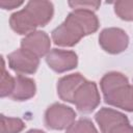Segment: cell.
Returning <instances> with one entry per match:
<instances>
[{
	"mask_svg": "<svg viewBox=\"0 0 133 133\" xmlns=\"http://www.w3.org/2000/svg\"><path fill=\"white\" fill-rule=\"evenodd\" d=\"M100 26L96 14L86 9H73L65 20L51 32L52 41L60 47H73L81 38L95 33Z\"/></svg>",
	"mask_w": 133,
	"mask_h": 133,
	"instance_id": "1",
	"label": "cell"
},
{
	"mask_svg": "<svg viewBox=\"0 0 133 133\" xmlns=\"http://www.w3.org/2000/svg\"><path fill=\"white\" fill-rule=\"evenodd\" d=\"M54 6L50 1H29L9 18L10 28L20 35H27L37 27L46 26L53 18Z\"/></svg>",
	"mask_w": 133,
	"mask_h": 133,
	"instance_id": "2",
	"label": "cell"
},
{
	"mask_svg": "<svg viewBox=\"0 0 133 133\" xmlns=\"http://www.w3.org/2000/svg\"><path fill=\"white\" fill-rule=\"evenodd\" d=\"M106 104L133 112V85L128 78L119 72H109L100 81Z\"/></svg>",
	"mask_w": 133,
	"mask_h": 133,
	"instance_id": "3",
	"label": "cell"
},
{
	"mask_svg": "<svg viewBox=\"0 0 133 133\" xmlns=\"http://www.w3.org/2000/svg\"><path fill=\"white\" fill-rule=\"evenodd\" d=\"M76 116L73 108L61 103H54L46 109L44 122L48 129L66 130L75 122Z\"/></svg>",
	"mask_w": 133,
	"mask_h": 133,
	"instance_id": "4",
	"label": "cell"
},
{
	"mask_svg": "<svg viewBox=\"0 0 133 133\" xmlns=\"http://www.w3.org/2000/svg\"><path fill=\"white\" fill-rule=\"evenodd\" d=\"M100 102L101 97L96 82L86 80L76 90L73 104L81 113H90L99 106Z\"/></svg>",
	"mask_w": 133,
	"mask_h": 133,
	"instance_id": "5",
	"label": "cell"
},
{
	"mask_svg": "<svg viewBox=\"0 0 133 133\" xmlns=\"http://www.w3.org/2000/svg\"><path fill=\"white\" fill-rule=\"evenodd\" d=\"M99 44L105 52L109 54H118L128 48L129 36L126 31L121 28L109 27L100 32Z\"/></svg>",
	"mask_w": 133,
	"mask_h": 133,
	"instance_id": "6",
	"label": "cell"
},
{
	"mask_svg": "<svg viewBox=\"0 0 133 133\" xmlns=\"http://www.w3.org/2000/svg\"><path fill=\"white\" fill-rule=\"evenodd\" d=\"M7 61L8 66L19 75L34 74L39 65V58L24 49H17L8 54Z\"/></svg>",
	"mask_w": 133,
	"mask_h": 133,
	"instance_id": "7",
	"label": "cell"
},
{
	"mask_svg": "<svg viewBox=\"0 0 133 133\" xmlns=\"http://www.w3.org/2000/svg\"><path fill=\"white\" fill-rule=\"evenodd\" d=\"M46 62L52 71L61 74L78 65V56L71 50L52 49L46 55Z\"/></svg>",
	"mask_w": 133,
	"mask_h": 133,
	"instance_id": "8",
	"label": "cell"
},
{
	"mask_svg": "<svg viewBox=\"0 0 133 133\" xmlns=\"http://www.w3.org/2000/svg\"><path fill=\"white\" fill-rule=\"evenodd\" d=\"M51 41L49 35L42 30H35L22 38L21 49H24L35 56L43 57L47 55L50 51Z\"/></svg>",
	"mask_w": 133,
	"mask_h": 133,
	"instance_id": "9",
	"label": "cell"
},
{
	"mask_svg": "<svg viewBox=\"0 0 133 133\" xmlns=\"http://www.w3.org/2000/svg\"><path fill=\"white\" fill-rule=\"evenodd\" d=\"M85 81L86 79L80 73L70 74L61 77L58 79L56 86L58 97L64 102L74 103V95L76 90Z\"/></svg>",
	"mask_w": 133,
	"mask_h": 133,
	"instance_id": "10",
	"label": "cell"
},
{
	"mask_svg": "<svg viewBox=\"0 0 133 133\" xmlns=\"http://www.w3.org/2000/svg\"><path fill=\"white\" fill-rule=\"evenodd\" d=\"M95 119L99 125L102 133H109V131L114 127L121 124L129 123V119L126 114L107 107L101 108L95 114Z\"/></svg>",
	"mask_w": 133,
	"mask_h": 133,
	"instance_id": "11",
	"label": "cell"
},
{
	"mask_svg": "<svg viewBox=\"0 0 133 133\" xmlns=\"http://www.w3.org/2000/svg\"><path fill=\"white\" fill-rule=\"evenodd\" d=\"M36 92L35 81L31 78L25 77L23 75H17L15 77V87L9 96L15 101H27L34 97Z\"/></svg>",
	"mask_w": 133,
	"mask_h": 133,
	"instance_id": "12",
	"label": "cell"
},
{
	"mask_svg": "<svg viewBox=\"0 0 133 133\" xmlns=\"http://www.w3.org/2000/svg\"><path fill=\"white\" fill-rule=\"evenodd\" d=\"M25 128L24 122L19 117H8L1 114V133H20Z\"/></svg>",
	"mask_w": 133,
	"mask_h": 133,
	"instance_id": "13",
	"label": "cell"
},
{
	"mask_svg": "<svg viewBox=\"0 0 133 133\" xmlns=\"http://www.w3.org/2000/svg\"><path fill=\"white\" fill-rule=\"evenodd\" d=\"M115 15L124 21H133V0H121L113 3Z\"/></svg>",
	"mask_w": 133,
	"mask_h": 133,
	"instance_id": "14",
	"label": "cell"
},
{
	"mask_svg": "<svg viewBox=\"0 0 133 133\" xmlns=\"http://www.w3.org/2000/svg\"><path fill=\"white\" fill-rule=\"evenodd\" d=\"M15 87V78L11 77L5 70L4 59H2V73L0 80V97L5 98L9 97Z\"/></svg>",
	"mask_w": 133,
	"mask_h": 133,
	"instance_id": "15",
	"label": "cell"
},
{
	"mask_svg": "<svg viewBox=\"0 0 133 133\" xmlns=\"http://www.w3.org/2000/svg\"><path fill=\"white\" fill-rule=\"evenodd\" d=\"M65 133H98V130L89 118H80L74 122Z\"/></svg>",
	"mask_w": 133,
	"mask_h": 133,
	"instance_id": "16",
	"label": "cell"
},
{
	"mask_svg": "<svg viewBox=\"0 0 133 133\" xmlns=\"http://www.w3.org/2000/svg\"><path fill=\"white\" fill-rule=\"evenodd\" d=\"M69 5L73 9H86L96 11L99 9L101 2L95 0H83V1H69Z\"/></svg>",
	"mask_w": 133,
	"mask_h": 133,
	"instance_id": "17",
	"label": "cell"
},
{
	"mask_svg": "<svg viewBox=\"0 0 133 133\" xmlns=\"http://www.w3.org/2000/svg\"><path fill=\"white\" fill-rule=\"evenodd\" d=\"M24 2L23 1H17V0H0V7L3 9H14L19 6H21Z\"/></svg>",
	"mask_w": 133,
	"mask_h": 133,
	"instance_id": "18",
	"label": "cell"
},
{
	"mask_svg": "<svg viewBox=\"0 0 133 133\" xmlns=\"http://www.w3.org/2000/svg\"><path fill=\"white\" fill-rule=\"evenodd\" d=\"M109 133H133V127L130 124H121L109 131Z\"/></svg>",
	"mask_w": 133,
	"mask_h": 133,
	"instance_id": "19",
	"label": "cell"
},
{
	"mask_svg": "<svg viewBox=\"0 0 133 133\" xmlns=\"http://www.w3.org/2000/svg\"><path fill=\"white\" fill-rule=\"evenodd\" d=\"M26 133H45V132L42 131V130H39V129H31V130L27 131Z\"/></svg>",
	"mask_w": 133,
	"mask_h": 133,
	"instance_id": "20",
	"label": "cell"
}]
</instances>
